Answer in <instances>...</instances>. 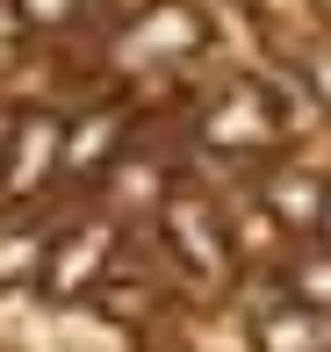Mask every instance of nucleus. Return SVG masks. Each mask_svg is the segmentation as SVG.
Wrapping results in <instances>:
<instances>
[{"label":"nucleus","mask_w":331,"mask_h":352,"mask_svg":"<svg viewBox=\"0 0 331 352\" xmlns=\"http://www.w3.org/2000/svg\"><path fill=\"white\" fill-rule=\"evenodd\" d=\"M166 237H173V252H180L202 280H224L231 274V245H224V230H216V209H209V201L173 195L166 201Z\"/></svg>","instance_id":"obj_1"},{"label":"nucleus","mask_w":331,"mask_h":352,"mask_svg":"<svg viewBox=\"0 0 331 352\" xmlns=\"http://www.w3.org/2000/svg\"><path fill=\"white\" fill-rule=\"evenodd\" d=\"M310 72H317V87H324V108H331V51H324V58H310Z\"/></svg>","instance_id":"obj_11"},{"label":"nucleus","mask_w":331,"mask_h":352,"mask_svg":"<svg viewBox=\"0 0 331 352\" xmlns=\"http://www.w3.org/2000/svg\"><path fill=\"white\" fill-rule=\"evenodd\" d=\"M295 287H303V302H317V309H331V252H324V259H310L303 274H295Z\"/></svg>","instance_id":"obj_9"},{"label":"nucleus","mask_w":331,"mask_h":352,"mask_svg":"<svg viewBox=\"0 0 331 352\" xmlns=\"http://www.w3.org/2000/svg\"><path fill=\"white\" fill-rule=\"evenodd\" d=\"M65 8H72V0H22V14H29V22H58Z\"/></svg>","instance_id":"obj_10"},{"label":"nucleus","mask_w":331,"mask_h":352,"mask_svg":"<svg viewBox=\"0 0 331 352\" xmlns=\"http://www.w3.org/2000/svg\"><path fill=\"white\" fill-rule=\"evenodd\" d=\"M108 245H116V230L108 223H87V237H65L51 259V295H72L80 280H94V266L108 259Z\"/></svg>","instance_id":"obj_5"},{"label":"nucleus","mask_w":331,"mask_h":352,"mask_svg":"<svg viewBox=\"0 0 331 352\" xmlns=\"http://www.w3.org/2000/svg\"><path fill=\"white\" fill-rule=\"evenodd\" d=\"M259 352H331V309L303 302V309H281L259 324Z\"/></svg>","instance_id":"obj_4"},{"label":"nucleus","mask_w":331,"mask_h":352,"mask_svg":"<svg viewBox=\"0 0 331 352\" xmlns=\"http://www.w3.org/2000/svg\"><path fill=\"white\" fill-rule=\"evenodd\" d=\"M151 36H159V58H166V51H187V43H195V14L151 8Z\"/></svg>","instance_id":"obj_8"},{"label":"nucleus","mask_w":331,"mask_h":352,"mask_svg":"<svg viewBox=\"0 0 331 352\" xmlns=\"http://www.w3.org/2000/svg\"><path fill=\"white\" fill-rule=\"evenodd\" d=\"M65 158V130H58L51 116H22V130H14V158H8V195H36L43 180H51V166Z\"/></svg>","instance_id":"obj_2"},{"label":"nucleus","mask_w":331,"mask_h":352,"mask_svg":"<svg viewBox=\"0 0 331 352\" xmlns=\"http://www.w3.org/2000/svg\"><path fill=\"white\" fill-rule=\"evenodd\" d=\"M324 237H331V195H324Z\"/></svg>","instance_id":"obj_12"},{"label":"nucleus","mask_w":331,"mask_h":352,"mask_svg":"<svg viewBox=\"0 0 331 352\" xmlns=\"http://www.w3.org/2000/svg\"><path fill=\"white\" fill-rule=\"evenodd\" d=\"M116 137H122V108H101V116H87L80 130L65 137V166H72V173H94L108 151H116Z\"/></svg>","instance_id":"obj_6"},{"label":"nucleus","mask_w":331,"mask_h":352,"mask_svg":"<svg viewBox=\"0 0 331 352\" xmlns=\"http://www.w3.org/2000/svg\"><path fill=\"white\" fill-rule=\"evenodd\" d=\"M324 195H331V187H317L310 173H281V180H274V209L288 216V223H310V216H324Z\"/></svg>","instance_id":"obj_7"},{"label":"nucleus","mask_w":331,"mask_h":352,"mask_svg":"<svg viewBox=\"0 0 331 352\" xmlns=\"http://www.w3.org/2000/svg\"><path fill=\"white\" fill-rule=\"evenodd\" d=\"M274 122H281V116H274V101H266L259 87H238V94H231V101L209 116V130H202V137L231 151V144H259L266 130H274Z\"/></svg>","instance_id":"obj_3"}]
</instances>
